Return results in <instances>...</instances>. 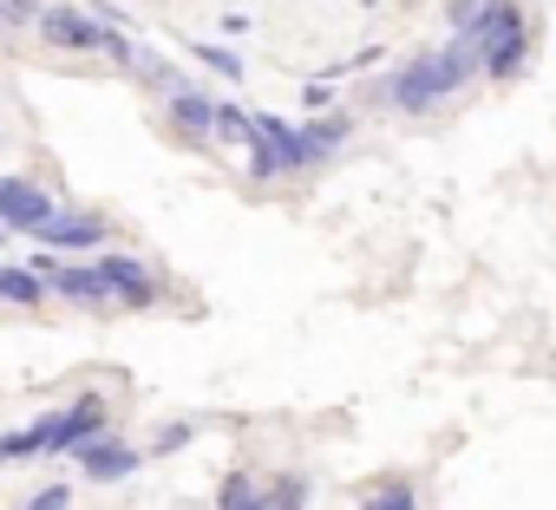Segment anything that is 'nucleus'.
<instances>
[{
  "label": "nucleus",
  "mask_w": 556,
  "mask_h": 510,
  "mask_svg": "<svg viewBox=\"0 0 556 510\" xmlns=\"http://www.w3.org/2000/svg\"><path fill=\"white\" fill-rule=\"evenodd\" d=\"M471 73H484V53H478L471 34H452V47L419 53V60H406L400 73H387L380 92H387V105H400V112H432V105L452 99Z\"/></svg>",
  "instance_id": "obj_1"
},
{
  "label": "nucleus",
  "mask_w": 556,
  "mask_h": 510,
  "mask_svg": "<svg viewBox=\"0 0 556 510\" xmlns=\"http://www.w3.org/2000/svg\"><path fill=\"white\" fill-rule=\"evenodd\" d=\"M471 40H478L491 79H517L523 60H530V14L517 8V0H484V14H478Z\"/></svg>",
  "instance_id": "obj_2"
},
{
  "label": "nucleus",
  "mask_w": 556,
  "mask_h": 510,
  "mask_svg": "<svg viewBox=\"0 0 556 510\" xmlns=\"http://www.w3.org/2000/svg\"><path fill=\"white\" fill-rule=\"evenodd\" d=\"M40 40L60 53H118L125 47V34H112L105 14H86V8H40Z\"/></svg>",
  "instance_id": "obj_3"
},
{
  "label": "nucleus",
  "mask_w": 556,
  "mask_h": 510,
  "mask_svg": "<svg viewBox=\"0 0 556 510\" xmlns=\"http://www.w3.org/2000/svg\"><path fill=\"white\" fill-rule=\"evenodd\" d=\"M348 138H354V118H348V112H328V118H308V125H295V164H289V170H308V164L334 157Z\"/></svg>",
  "instance_id": "obj_4"
},
{
  "label": "nucleus",
  "mask_w": 556,
  "mask_h": 510,
  "mask_svg": "<svg viewBox=\"0 0 556 510\" xmlns=\"http://www.w3.org/2000/svg\"><path fill=\"white\" fill-rule=\"evenodd\" d=\"M73 458H79V471H86L92 484H118V477H131V471L144 464V451H131V445H118V438H105V432L86 438Z\"/></svg>",
  "instance_id": "obj_5"
},
{
  "label": "nucleus",
  "mask_w": 556,
  "mask_h": 510,
  "mask_svg": "<svg viewBox=\"0 0 556 510\" xmlns=\"http://www.w3.org/2000/svg\"><path fill=\"white\" fill-rule=\"evenodd\" d=\"M47 216H53V196L47 190H34L21 177H0V222H8V229H40Z\"/></svg>",
  "instance_id": "obj_6"
},
{
  "label": "nucleus",
  "mask_w": 556,
  "mask_h": 510,
  "mask_svg": "<svg viewBox=\"0 0 556 510\" xmlns=\"http://www.w3.org/2000/svg\"><path fill=\"white\" fill-rule=\"evenodd\" d=\"M34 235L53 242V248H92V242H105V222H99L92 209H53Z\"/></svg>",
  "instance_id": "obj_7"
},
{
  "label": "nucleus",
  "mask_w": 556,
  "mask_h": 510,
  "mask_svg": "<svg viewBox=\"0 0 556 510\" xmlns=\"http://www.w3.org/2000/svg\"><path fill=\"white\" fill-rule=\"evenodd\" d=\"M40 276H47V289H60L66 302H86V308H99V302H112V282L99 276V269H73V263H34Z\"/></svg>",
  "instance_id": "obj_8"
},
{
  "label": "nucleus",
  "mask_w": 556,
  "mask_h": 510,
  "mask_svg": "<svg viewBox=\"0 0 556 510\" xmlns=\"http://www.w3.org/2000/svg\"><path fill=\"white\" fill-rule=\"evenodd\" d=\"M99 276L112 282V302H131V308H151V302H157V282H151V269H144V263H131V255H105V263H99Z\"/></svg>",
  "instance_id": "obj_9"
},
{
  "label": "nucleus",
  "mask_w": 556,
  "mask_h": 510,
  "mask_svg": "<svg viewBox=\"0 0 556 510\" xmlns=\"http://www.w3.org/2000/svg\"><path fill=\"white\" fill-rule=\"evenodd\" d=\"M164 105H170V125H177L184 138H216V99H203L197 86L164 92Z\"/></svg>",
  "instance_id": "obj_10"
},
{
  "label": "nucleus",
  "mask_w": 556,
  "mask_h": 510,
  "mask_svg": "<svg viewBox=\"0 0 556 510\" xmlns=\"http://www.w3.org/2000/svg\"><path fill=\"white\" fill-rule=\"evenodd\" d=\"M112 60H118V66H125L131 79H144L151 92H177V86H184V79H177V73H170V66H164V60H157L151 47H131V40H125V47H118Z\"/></svg>",
  "instance_id": "obj_11"
},
{
  "label": "nucleus",
  "mask_w": 556,
  "mask_h": 510,
  "mask_svg": "<svg viewBox=\"0 0 556 510\" xmlns=\"http://www.w3.org/2000/svg\"><path fill=\"white\" fill-rule=\"evenodd\" d=\"M40 295H47V276H40V269H0V302L34 308Z\"/></svg>",
  "instance_id": "obj_12"
},
{
  "label": "nucleus",
  "mask_w": 556,
  "mask_h": 510,
  "mask_svg": "<svg viewBox=\"0 0 556 510\" xmlns=\"http://www.w3.org/2000/svg\"><path fill=\"white\" fill-rule=\"evenodd\" d=\"M190 60H203L210 73H223V79H242V53H229V47H216V40H197L190 47Z\"/></svg>",
  "instance_id": "obj_13"
},
{
  "label": "nucleus",
  "mask_w": 556,
  "mask_h": 510,
  "mask_svg": "<svg viewBox=\"0 0 556 510\" xmlns=\"http://www.w3.org/2000/svg\"><path fill=\"white\" fill-rule=\"evenodd\" d=\"M262 503H268V497H262V484H255V477H229L216 510H262Z\"/></svg>",
  "instance_id": "obj_14"
},
{
  "label": "nucleus",
  "mask_w": 556,
  "mask_h": 510,
  "mask_svg": "<svg viewBox=\"0 0 556 510\" xmlns=\"http://www.w3.org/2000/svg\"><path fill=\"white\" fill-rule=\"evenodd\" d=\"M361 510H419V503H413V484H380Z\"/></svg>",
  "instance_id": "obj_15"
},
{
  "label": "nucleus",
  "mask_w": 556,
  "mask_h": 510,
  "mask_svg": "<svg viewBox=\"0 0 556 510\" xmlns=\"http://www.w3.org/2000/svg\"><path fill=\"white\" fill-rule=\"evenodd\" d=\"M478 14H484V0H452V34H471Z\"/></svg>",
  "instance_id": "obj_16"
},
{
  "label": "nucleus",
  "mask_w": 556,
  "mask_h": 510,
  "mask_svg": "<svg viewBox=\"0 0 556 510\" xmlns=\"http://www.w3.org/2000/svg\"><path fill=\"white\" fill-rule=\"evenodd\" d=\"M66 503H73V490H66V484H47L40 497H27V510H66Z\"/></svg>",
  "instance_id": "obj_17"
},
{
  "label": "nucleus",
  "mask_w": 556,
  "mask_h": 510,
  "mask_svg": "<svg viewBox=\"0 0 556 510\" xmlns=\"http://www.w3.org/2000/svg\"><path fill=\"white\" fill-rule=\"evenodd\" d=\"M14 27H21V14H14V8H0V40H8Z\"/></svg>",
  "instance_id": "obj_18"
},
{
  "label": "nucleus",
  "mask_w": 556,
  "mask_h": 510,
  "mask_svg": "<svg viewBox=\"0 0 556 510\" xmlns=\"http://www.w3.org/2000/svg\"><path fill=\"white\" fill-rule=\"evenodd\" d=\"M0 248H8V229H0Z\"/></svg>",
  "instance_id": "obj_19"
}]
</instances>
